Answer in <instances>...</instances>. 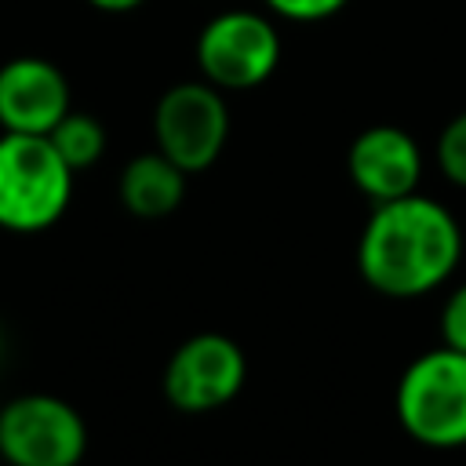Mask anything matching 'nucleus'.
<instances>
[{
	"instance_id": "obj_14",
	"label": "nucleus",
	"mask_w": 466,
	"mask_h": 466,
	"mask_svg": "<svg viewBox=\"0 0 466 466\" xmlns=\"http://www.w3.org/2000/svg\"><path fill=\"white\" fill-rule=\"evenodd\" d=\"M350 0H266L269 11H277L288 22H324L339 15Z\"/></svg>"
},
{
	"instance_id": "obj_7",
	"label": "nucleus",
	"mask_w": 466,
	"mask_h": 466,
	"mask_svg": "<svg viewBox=\"0 0 466 466\" xmlns=\"http://www.w3.org/2000/svg\"><path fill=\"white\" fill-rule=\"evenodd\" d=\"M248 379L244 350L222 331L189 335L164 364V400L182 415L226 408Z\"/></svg>"
},
{
	"instance_id": "obj_2",
	"label": "nucleus",
	"mask_w": 466,
	"mask_h": 466,
	"mask_svg": "<svg viewBox=\"0 0 466 466\" xmlns=\"http://www.w3.org/2000/svg\"><path fill=\"white\" fill-rule=\"evenodd\" d=\"M393 411L400 430L433 451L466 448V353L426 350L397 379Z\"/></svg>"
},
{
	"instance_id": "obj_15",
	"label": "nucleus",
	"mask_w": 466,
	"mask_h": 466,
	"mask_svg": "<svg viewBox=\"0 0 466 466\" xmlns=\"http://www.w3.org/2000/svg\"><path fill=\"white\" fill-rule=\"evenodd\" d=\"M87 4L98 7V11H116L120 15V11H135L142 0H87Z\"/></svg>"
},
{
	"instance_id": "obj_12",
	"label": "nucleus",
	"mask_w": 466,
	"mask_h": 466,
	"mask_svg": "<svg viewBox=\"0 0 466 466\" xmlns=\"http://www.w3.org/2000/svg\"><path fill=\"white\" fill-rule=\"evenodd\" d=\"M437 164L451 186L466 189V109L444 124V131L437 138Z\"/></svg>"
},
{
	"instance_id": "obj_6",
	"label": "nucleus",
	"mask_w": 466,
	"mask_h": 466,
	"mask_svg": "<svg viewBox=\"0 0 466 466\" xmlns=\"http://www.w3.org/2000/svg\"><path fill=\"white\" fill-rule=\"evenodd\" d=\"M280 36L258 11H222L197 36V66L218 91H248L273 76Z\"/></svg>"
},
{
	"instance_id": "obj_11",
	"label": "nucleus",
	"mask_w": 466,
	"mask_h": 466,
	"mask_svg": "<svg viewBox=\"0 0 466 466\" xmlns=\"http://www.w3.org/2000/svg\"><path fill=\"white\" fill-rule=\"evenodd\" d=\"M51 146L58 149V157L73 167L84 171L91 164H98V157L106 153V127L91 116V113H66L51 131H47Z\"/></svg>"
},
{
	"instance_id": "obj_10",
	"label": "nucleus",
	"mask_w": 466,
	"mask_h": 466,
	"mask_svg": "<svg viewBox=\"0 0 466 466\" xmlns=\"http://www.w3.org/2000/svg\"><path fill=\"white\" fill-rule=\"evenodd\" d=\"M116 193L135 218H164L186 197V171L175 160H167L160 149L138 153L135 160L124 164Z\"/></svg>"
},
{
	"instance_id": "obj_4",
	"label": "nucleus",
	"mask_w": 466,
	"mask_h": 466,
	"mask_svg": "<svg viewBox=\"0 0 466 466\" xmlns=\"http://www.w3.org/2000/svg\"><path fill=\"white\" fill-rule=\"evenodd\" d=\"M87 451L80 411L51 393H22L0 408V455L11 466H76Z\"/></svg>"
},
{
	"instance_id": "obj_1",
	"label": "nucleus",
	"mask_w": 466,
	"mask_h": 466,
	"mask_svg": "<svg viewBox=\"0 0 466 466\" xmlns=\"http://www.w3.org/2000/svg\"><path fill=\"white\" fill-rule=\"evenodd\" d=\"M459 258L462 229L455 215L422 193L375 204L357 240V269L364 284L386 299H422L437 291Z\"/></svg>"
},
{
	"instance_id": "obj_8",
	"label": "nucleus",
	"mask_w": 466,
	"mask_h": 466,
	"mask_svg": "<svg viewBox=\"0 0 466 466\" xmlns=\"http://www.w3.org/2000/svg\"><path fill=\"white\" fill-rule=\"evenodd\" d=\"M346 171H350V182L371 204H382V200H397L419 189L422 153H419V142L404 127L375 124V127H364L350 142Z\"/></svg>"
},
{
	"instance_id": "obj_16",
	"label": "nucleus",
	"mask_w": 466,
	"mask_h": 466,
	"mask_svg": "<svg viewBox=\"0 0 466 466\" xmlns=\"http://www.w3.org/2000/svg\"><path fill=\"white\" fill-rule=\"evenodd\" d=\"M0 353H4V339H0Z\"/></svg>"
},
{
	"instance_id": "obj_13",
	"label": "nucleus",
	"mask_w": 466,
	"mask_h": 466,
	"mask_svg": "<svg viewBox=\"0 0 466 466\" xmlns=\"http://www.w3.org/2000/svg\"><path fill=\"white\" fill-rule=\"evenodd\" d=\"M441 346L466 353V284L448 291L441 306Z\"/></svg>"
},
{
	"instance_id": "obj_3",
	"label": "nucleus",
	"mask_w": 466,
	"mask_h": 466,
	"mask_svg": "<svg viewBox=\"0 0 466 466\" xmlns=\"http://www.w3.org/2000/svg\"><path fill=\"white\" fill-rule=\"evenodd\" d=\"M73 197V167L47 135H0V226L40 233L62 218Z\"/></svg>"
},
{
	"instance_id": "obj_5",
	"label": "nucleus",
	"mask_w": 466,
	"mask_h": 466,
	"mask_svg": "<svg viewBox=\"0 0 466 466\" xmlns=\"http://www.w3.org/2000/svg\"><path fill=\"white\" fill-rule=\"evenodd\" d=\"M153 135L157 149L186 175L208 171L229 138V109L222 91L208 80L167 87L153 109Z\"/></svg>"
},
{
	"instance_id": "obj_9",
	"label": "nucleus",
	"mask_w": 466,
	"mask_h": 466,
	"mask_svg": "<svg viewBox=\"0 0 466 466\" xmlns=\"http://www.w3.org/2000/svg\"><path fill=\"white\" fill-rule=\"evenodd\" d=\"M69 113V84L47 58H11L0 66V127L47 135Z\"/></svg>"
}]
</instances>
